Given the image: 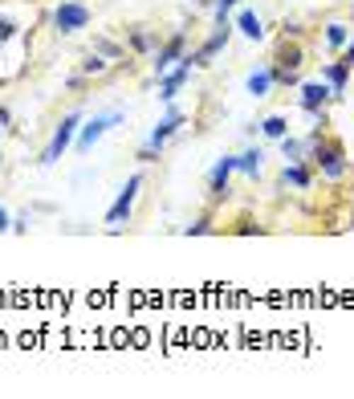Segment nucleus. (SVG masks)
<instances>
[{"mask_svg":"<svg viewBox=\"0 0 354 399\" xmlns=\"http://www.w3.org/2000/svg\"><path fill=\"white\" fill-rule=\"evenodd\" d=\"M78 127H81V115H78V110H74V115H65L62 122H57L53 139H49L45 155H41V163H45V167H53V163H57V159H62L65 151H69V143L78 139Z\"/></svg>","mask_w":354,"mask_h":399,"instance_id":"1","label":"nucleus"},{"mask_svg":"<svg viewBox=\"0 0 354 399\" xmlns=\"http://www.w3.org/2000/svg\"><path fill=\"white\" fill-rule=\"evenodd\" d=\"M53 25H57L62 37L81 33V29L90 25V8H86L81 0H65V4H57V13H53Z\"/></svg>","mask_w":354,"mask_h":399,"instance_id":"2","label":"nucleus"},{"mask_svg":"<svg viewBox=\"0 0 354 399\" xmlns=\"http://www.w3.org/2000/svg\"><path fill=\"white\" fill-rule=\"evenodd\" d=\"M139 187H143V175H130V180L122 183L118 200H114L110 212H106V224H110V229H122V220H127L130 208H135V196H139Z\"/></svg>","mask_w":354,"mask_h":399,"instance_id":"3","label":"nucleus"},{"mask_svg":"<svg viewBox=\"0 0 354 399\" xmlns=\"http://www.w3.org/2000/svg\"><path fill=\"white\" fill-rule=\"evenodd\" d=\"M309 147H314V163L322 167V171L330 175V180H338L342 171H346V163H342V147H322L318 139H314Z\"/></svg>","mask_w":354,"mask_h":399,"instance_id":"4","label":"nucleus"},{"mask_svg":"<svg viewBox=\"0 0 354 399\" xmlns=\"http://www.w3.org/2000/svg\"><path fill=\"white\" fill-rule=\"evenodd\" d=\"M179 127H183V110H176V106H171V110H167V118H163V122H155V131H151V139H147V147H151V151H163V143H167Z\"/></svg>","mask_w":354,"mask_h":399,"instance_id":"5","label":"nucleus"},{"mask_svg":"<svg viewBox=\"0 0 354 399\" xmlns=\"http://www.w3.org/2000/svg\"><path fill=\"white\" fill-rule=\"evenodd\" d=\"M114 122H118V115H102V118H94L90 127H81V131H78V151H90L98 139H102V134L110 131Z\"/></svg>","mask_w":354,"mask_h":399,"instance_id":"6","label":"nucleus"},{"mask_svg":"<svg viewBox=\"0 0 354 399\" xmlns=\"http://www.w3.org/2000/svg\"><path fill=\"white\" fill-rule=\"evenodd\" d=\"M224 45H228V21H220V29H216V33H212L208 41H204V50L188 53V62H192V66H204V62H208L212 53H220Z\"/></svg>","mask_w":354,"mask_h":399,"instance_id":"7","label":"nucleus"},{"mask_svg":"<svg viewBox=\"0 0 354 399\" xmlns=\"http://www.w3.org/2000/svg\"><path fill=\"white\" fill-rule=\"evenodd\" d=\"M183 45H188V41H183V33L171 37V41L155 53V74H167V69H171V62H183Z\"/></svg>","mask_w":354,"mask_h":399,"instance_id":"8","label":"nucleus"},{"mask_svg":"<svg viewBox=\"0 0 354 399\" xmlns=\"http://www.w3.org/2000/svg\"><path fill=\"white\" fill-rule=\"evenodd\" d=\"M330 98H334V86L330 82H306L302 86V106H306V110H318V106H326Z\"/></svg>","mask_w":354,"mask_h":399,"instance_id":"9","label":"nucleus"},{"mask_svg":"<svg viewBox=\"0 0 354 399\" xmlns=\"http://www.w3.org/2000/svg\"><path fill=\"white\" fill-rule=\"evenodd\" d=\"M188 74H192V62L183 57V66H179V69H171V74H163V90H159V98H163V102H176L179 86L188 82Z\"/></svg>","mask_w":354,"mask_h":399,"instance_id":"10","label":"nucleus"},{"mask_svg":"<svg viewBox=\"0 0 354 399\" xmlns=\"http://www.w3.org/2000/svg\"><path fill=\"white\" fill-rule=\"evenodd\" d=\"M236 171V159H220V163L212 167V200H224L228 196V175Z\"/></svg>","mask_w":354,"mask_h":399,"instance_id":"11","label":"nucleus"},{"mask_svg":"<svg viewBox=\"0 0 354 399\" xmlns=\"http://www.w3.org/2000/svg\"><path fill=\"white\" fill-rule=\"evenodd\" d=\"M269 86H273V66L249 74V94H253V98H265V94H269Z\"/></svg>","mask_w":354,"mask_h":399,"instance_id":"12","label":"nucleus"},{"mask_svg":"<svg viewBox=\"0 0 354 399\" xmlns=\"http://www.w3.org/2000/svg\"><path fill=\"white\" fill-rule=\"evenodd\" d=\"M350 62H338V66H326V82L334 86V94H342L346 90V74H350Z\"/></svg>","mask_w":354,"mask_h":399,"instance_id":"13","label":"nucleus"},{"mask_svg":"<svg viewBox=\"0 0 354 399\" xmlns=\"http://www.w3.org/2000/svg\"><path fill=\"white\" fill-rule=\"evenodd\" d=\"M236 29H241L244 37H253V41H257V37L265 33V29H261V21H257V13H249V8H244L241 17H236Z\"/></svg>","mask_w":354,"mask_h":399,"instance_id":"14","label":"nucleus"},{"mask_svg":"<svg viewBox=\"0 0 354 399\" xmlns=\"http://www.w3.org/2000/svg\"><path fill=\"white\" fill-rule=\"evenodd\" d=\"M261 131L269 134V139H285V131H290V122H285V115H269L265 122H261Z\"/></svg>","mask_w":354,"mask_h":399,"instance_id":"15","label":"nucleus"},{"mask_svg":"<svg viewBox=\"0 0 354 399\" xmlns=\"http://www.w3.org/2000/svg\"><path fill=\"white\" fill-rule=\"evenodd\" d=\"M281 180H285V183H293V187H309V171H306L302 163H290Z\"/></svg>","mask_w":354,"mask_h":399,"instance_id":"16","label":"nucleus"},{"mask_svg":"<svg viewBox=\"0 0 354 399\" xmlns=\"http://www.w3.org/2000/svg\"><path fill=\"white\" fill-rule=\"evenodd\" d=\"M236 171H244V175H257V171H261V151H244L241 159H236Z\"/></svg>","mask_w":354,"mask_h":399,"instance_id":"17","label":"nucleus"},{"mask_svg":"<svg viewBox=\"0 0 354 399\" xmlns=\"http://www.w3.org/2000/svg\"><path fill=\"white\" fill-rule=\"evenodd\" d=\"M326 41H330L334 50H342V45L350 41V29H346V25H330V29H326Z\"/></svg>","mask_w":354,"mask_h":399,"instance_id":"18","label":"nucleus"},{"mask_svg":"<svg viewBox=\"0 0 354 399\" xmlns=\"http://www.w3.org/2000/svg\"><path fill=\"white\" fill-rule=\"evenodd\" d=\"M281 151H285V159H290V163L302 159V143H297V139H281Z\"/></svg>","mask_w":354,"mask_h":399,"instance_id":"19","label":"nucleus"},{"mask_svg":"<svg viewBox=\"0 0 354 399\" xmlns=\"http://www.w3.org/2000/svg\"><path fill=\"white\" fill-rule=\"evenodd\" d=\"M102 69H106V62H102L98 53H90V57L81 62V74H102Z\"/></svg>","mask_w":354,"mask_h":399,"instance_id":"20","label":"nucleus"},{"mask_svg":"<svg viewBox=\"0 0 354 399\" xmlns=\"http://www.w3.org/2000/svg\"><path fill=\"white\" fill-rule=\"evenodd\" d=\"M94 50L102 53V57H118V53H122V50H118V45H114V41H102V37H98V41H94Z\"/></svg>","mask_w":354,"mask_h":399,"instance_id":"21","label":"nucleus"},{"mask_svg":"<svg viewBox=\"0 0 354 399\" xmlns=\"http://www.w3.org/2000/svg\"><path fill=\"white\" fill-rule=\"evenodd\" d=\"M16 37V25L8 17H0V45H4V41H13Z\"/></svg>","mask_w":354,"mask_h":399,"instance_id":"22","label":"nucleus"},{"mask_svg":"<svg viewBox=\"0 0 354 399\" xmlns=\"http://www.w3.org/2000/svg\"><path fill=\"white\" fill-rule=\"evenodd\" d=\"M135 50H151V33H135Z\"/></svg>","mask_w":354,"mask_h":399,"instance_id":"23","label":"nucleus"},{"mask_svg":"<svg viewBox=\"0 0 354 399\" xmlns=\"http://www.w3.org/2000/svg\"><path fill=\"white\" fill-rule=\"evenodd\" d=\"M13 229V220H8V212H4V204H0V233H8Z\"/></svg>","mask_w":354,"mask_h":399,"instance_id":"24","label":"nucleus"},{"mask_svg":"<svg viewBox=\"0 0 354 399\" xmlns=\"http://www.w3.org/2000/svg\"><path fill=\"white\" fill-rule=\"evenodd\" d=\"M346 62H350V66H354V41H350V45H346Z\"/></svg>","mask_w":354,"mask_h":399,"instance_id":"25","label":"nucleus"},{"mask_svg":"<svg viewBox=\"0 0 354 399\" xmlns=\"http://www.w3.org/2000/svg\"><path fill=\"white\" fill-rule=\"evenodd\" d=\"M0 163H4V159H0Z\"/></svg>","mask_w":354,"mask_h":399,"instance_id":"26","label":"nucleus"}]
</instances>
